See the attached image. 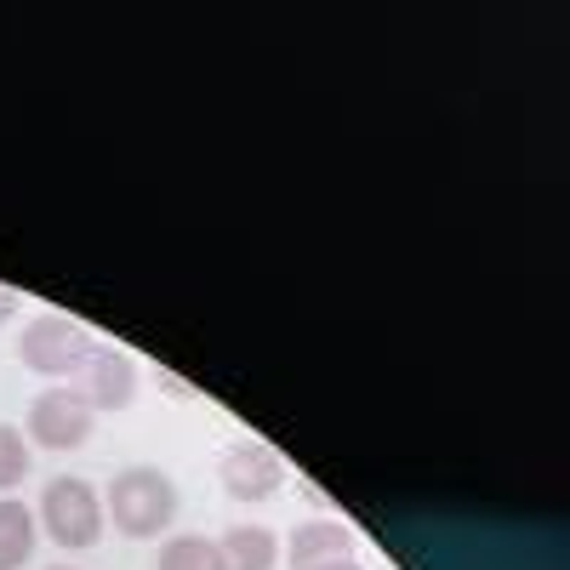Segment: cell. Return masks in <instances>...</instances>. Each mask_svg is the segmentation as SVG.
Segmentation results:
<instances>
[{
  "label": "cell",
  "instance_id": "1",
  "mask_svg": "<svg viewBox=\"0 0 570 570\" xmlns=\"http://www.w3.org/2000/svg\"><path fill=\"white\" fill-rule=\"evenodd\" d=\"M109 513L126 537H160L177 519V485L160 468H120L109 480Z\"/></svg>",
  "mask_w": 570,
  "mask_h": 570
},
{
  "label": "cell",
  "instance_id": "2",
  "mask_svg": "<svg viewBox=\"0 0 570 570\" xmlns=\"http://www.w3.org/2000/svg\"><path fill=\"white\" fill-rule=\"evenodd\" d=\"M91 348H98V343H91V331L80 320H69V314H35L23 325L18 360L29 371H40V376H75V371H86Z\"/></svg>",
  "mask_w": 570,
  "mask_h": 570
},
{
  "label": "cell",
  "instance_id": "3",
  "mask_svg": "<svg viewBox=\"0 0 570 570\" xmlns=\"http://www.w3.org/2000/svg\"><path fill=\"white\" fill-rule=\"evenodd\" d=\"M40 525H46V537H52L58 548H91L104 537V502H98V491H91L86 480L58 473V480L40 491Z\"/></svg>",
  "mask_w": 570,
  "mask_h": 570
},
{
  "label": "cell",
  "instance_id": "4",
  "mask_svg": "<svg viewBox=\"0 0 570 570\" xmlns=\"http://www.w3.org/2000/svg\"><path fill=\"white\" fill-rule=\"evenodd\" d=\"M91 416L98 411L86 405V394L58 383V389H46V394L29 400V440L46 445V451H75L91 434Z\"/></svg>",
  "mask_w": 570,
  "mask_h": 570
},
{
  "label": "cell",
  "instance_id": "5",
  "mask_svg": "<svg viewBox=\"0 0 570 570\" xmlns=\"http://www.w3.org/2000/svg\"><path fill=\"white\" fill-rule=\"evenodd\" d=\"M279 480H285V462L274 456V445H263V440H234V445L223 451V491H228L234 502H263V497L279 491Z\"/></svg>",
  "mask_w": 570,
  "mask_h": 570
},
{
  "label": "cell",
  "instance_id": "6",
  "mask_svg": "<svg viewBox=\"0 0 570 570\" xmlns=\"http://www.w3.org/2000/svg\"><path fill=\"white\" fill-rule=\"evenodd\" d=\"M86 405L91 411H120V405H131V394H137V365H131V354H120V348H91V360H86Z\"/></svg>",
  "mask_w": 570,
  "mask_h": 570
},
{
  "label": "cell",
  "instance_id": "7",
  "mask_svg": "<svg viewBox=\"0 0 570 570\" xmlns=\"http://www.w3.org/2000/svg\"><path fill=\"white\" fill-rule=\"evenodd\" d=\"M285 559H292V570H331V564L354 559V537L337 519H303L292 542H285Z\"/></svg>",
  "mask_w": 570,
  "mask_h": 570
},
{
  "label": "cell",
  "instance_id": "8",
  "mask_svg": "<svg viewBox=\"0 0 570 570\" xmlns=\"http://www.w3.org/2000/svg\"><path fill=\"white\" fill-rule=\"evenodd\" d=\"M217 553H223V570H274L279 542H274L268 525H234V531L217 542Z\"/></svg>",
  "mask_w": 570,
  "mask_h": 570
},
{
  "label": "cell",
  "instance_id": "9",
  "mask_svg": "<svg viewBox=\"0 0 570 570\" xmlns=\"http://www.w3.org/2000/svg\"><path fill=\"white\" fill-rule=\"evenodd\" d=\"M35 553V513L23 502H0V570H23Z\"/></svg>",
  "mask_w": 570,
  "mask_h": 570
},
{
  "label": "cell",
  "instance_id": "10",
  "mask_svg": "<svg viewBox=\"0 0 570 570\" xmlns=\"http://www.w3.org/2000/svg\"><path fill=\"white\" fill-rule=\"evenodd\" d=\"M160 570H223V553H217V542L212 537H171L166 548H160Z\"/></svg>",
  "mask_w": 570,
  "mask_h": 570
},
{
  "label": "cell",
  "instance_id": "11",
  "mask_svg": "<svg viewBox=\"0 0 570 570\" xmlns=\"http://www.w3.org/2000/svg\"><path fill=\"white\" fill-rule=\"evenodd\" d=\"M29 445H23V434L12 422H0V491H12V485H23L29 480Z\"/></svg>",
  "mask_w": 570,
  "mask_h": 570
},
{
  "label": "cell",
  "instance_id": "12",
  "mask_svg": "<svg viewBox=\"0 0 570 570\" xmlns=\"http://www.w3.org/2000/svg\"><path fill=\"white\" fill-rule=\"evenodd\" d=\"M18 314V292H12V285H0V320H12Z\"/></svg>",
  "mask_w": 570,
  "mask_h": 570
},
{
  "label": "cell",
  "instance_id": "13",
  "mask_svg": "<svg viewBox=\"0 0 570 570\" xmlns=\"http://www.w3.org/2000/svg\"><path fill=\"white\" fill-rule=\"evenodd\" d=\"M331 570H365V564H354V559H343V564H331Z\"/></svg>",
  "mask_w": 570,
  "mask_h": 570
},
{
  "label": "cell",
  "instance_id": "14",
  "mask_svg": "<svg viewBox=\"0 0 570 570\" xmlns=\"http://www.w3.org/2000/svg\"><path fill=\"white\" fill-rule=\"evenodd\" d=\"M52 570H75V564H52Z\"/></svg>",
  "mask_w": 570,
  "mask_h": 570
}]
</instances>
